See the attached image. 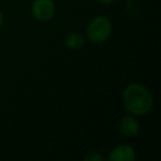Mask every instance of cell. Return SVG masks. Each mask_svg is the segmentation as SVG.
Returning <instances> with one entry per match:
<instances>
[{"mask_svg": "<svg viewBox=\"0 0 161 161\" xmlns=\"http://www.w3.org/2000/svg\"><path fill=\"white\" fill-rule=\"evenodd\" d=\"M119 129L124 136L130 138V137H135L138 135L140 126H139L138 120L132 115H127L121 118L119 123Z\"/></svg>", "mask_w": 161, "mask_h": 161, "instance_id": "5b68a950", "label": "cell"}, {"mask_svg": "<svg viewBox=\"0 0 161 161\" xmlns=\"http://www.w3.org/2000/svg\"><path fill=\"white\" fill-rule=\"evenodd\" d=\"M124 108L132 116H143L148 114L153 105L151 93L141 84H130L123 94Z\"/></svg>", "mask_w": 161, "mask_h": 161, "instance_id": "6da1fadb", "label": "cell"}, {"mask_svg": "<svg viewBox=\"0 0 161 161\" xmlns=\"http://www.w3.org/2000/svg\"><path fill=\"white\" fill-rule=\"evenodd\" d=\"M109 160L112 161H132L136 159L135 149L130 146L121 145L115 147L109 152Z\"/></svg>", "mask_w": 161, "mask_h": 161, "instance_id": "277c9868", "label": "cell"}, {"mask_svg": "<svg viewBox=\"0 0 161 161\" xmlns=\"http://www.w3.org/2000/svg\"><path fill=\"white\" fill-rule=\"evenodd\" d=\"M64 43L65 47L69 50L76 51V50H80L84 47V44H85V36L83 34L77 33V32H73V33H69L65 38Z\"/></svg>", "mask_w": 161, "mask_h": 161, "instance_id": "8992f818", "label": "cell"}, {"mask_svg": "<svg viewBox=\"0 0 161 161\" xmlns=\"http://www.w3.org/2000/svg\"><path fill=\"white\" fill-rule=\"evenodd\" d=\"M3 23V12L0 11V28H1Z\"/></svg>", "mask_w": 161, "mask_h": 161, "instance_id": "9c48e42d", "label": "cell"}, {"mask_svg": "<svg viewBox=\"0 0 161 161\" xmlns=\"http://www.w3.org/2000/svg\"><path fill=\"white\" fill-rule=\"evenodd\" d=\"M98 1L102 3V5H110V3H114L115 0H98Z\"/></svg>", "mask_w": 161, "mask_h": 161, "instance_id": "ba28073f", "label": "cell"}, {"mask_svg": "<svg viewBox=\"0 0 161 161\" xmlns=\"http://www.w3.org/2000/svg\"><path fill=\"white\" fill-rule=\"evenodd\" d=\"M113 25L107 17L97 16L91 20L86 29V38L93 43H103L109 39Z\"/></svg>", "mask_w": 161, "mask_h": 161, "instance_id": "7a4b0ae2", "label": "cell"}, {"mask_svg": "<svg viewBox=\"0 0 161 161\" xmlns=\"http://www.w3.org/2000/svg\"><path fill=\"white\" fill-rule=\"evenodd\" d=\"M31 10L36 20L47 22L55 16L56 8L53 0H34Z\"/></svg>", "mask_w": 161, "mask_h": 161, "instance_id": "3957f363", "label": "cell"}, {"mask_svg": "<svg viewBox=\"0 0 161 161\" xmlns=\"http://www.w3.org/2000/svg\"><path fill=\"white\" fill-rule=\"evenodd\" d=\"M83 160H85V161H103L104 158L98 153V152L93 151V152H88L87 154H85Z\"/></svg>", "mask_w": 161, "mask_h": 161, "instance_id": "52a82bcc", "label": "cell"}]
</instances>
